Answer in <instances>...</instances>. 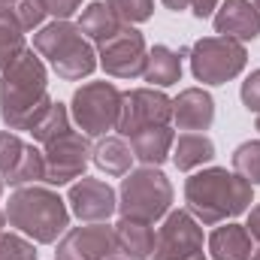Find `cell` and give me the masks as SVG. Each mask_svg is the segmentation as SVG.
I'll use <instances>...</instances> for the list:
<instances>
[{
    "instance_id": "obj_1",
    "label": "cell",
    "mask_w": 260,
    "mask_h": 260,
    "mask_svg": "<svg viewBox=\"0 0 260 260\" xmlns=\"http://www.w3.org/2000/svg\"><path fill=\"white\" fill-rule=\"evenodd\" d=\"M52 106L49 73L34 49H24L0 73V121L6 130H30Z\"/></svg>"
},
{
    "instance_id": "obj_2",
    "label": "cell",
    "mask_w": 260,
    "mask_h": 260,
    "mask_svg": "<svg viewBox=\"0 0 260 260\" xmlns=\"http://www.w3.org/2000/svg\"><path fill=\"white\" fill-rule=\"evenodd\" d=\"M188 212L200 224L215 227L245 215L254 203V185L227 167H209L185 182Z\"/></svg>"
},
{
    "instance_id": "obj_3",
    "label": "cell",
    "mask_w": 260,
    "mask_h": 260,
    "mask_svg": "<svg viewBox=\"0 0 260 260\" xmlns=\"http://www.w3.org/2000/svg\"><path fill=\"white\" fill-rule=\"evenodd\" d=\"M6 221L30 242L52 245L70 230V209L58 191L43 185H24L9 194Z\"/></svg>"
},
{
    "instance_id": "obj_4",
    "label": "cell",
    "mask_w": 260,
    "mask_h": 260,
    "mask_svg": "<svg viewBox=\"0 0 260 260\" xmlns=\"http://www.w3.org/2000/svg\"><path fill=\"white\" fill-rule=\"evenodd\" d=\"M34 52L40 58H46L49 67L58 73V79H64V82H82L100 67L91 40L73 21L43 24L34 34Z\"/></svg>"
},
{
    "instance_id": "obj_5",
    "label": "cell",
    "mask_w": 260,
    "mask_h": 260,
    "mask_svg": "<svg viewBox=\"0 0 260 260\" xmlns=\"http://www.w3.org/2000/svg\"><path fill=\"white\" fill-rule=\"evenodd\" d=\"M173 206V185L157 167L130 170L118 188V215L136 221H160Z\"/></svg>"
},
{
    "instance_id": "obj_6",
    "label": "cell",
    "mask_w": 260,
    "mask_h": 260,
    "mask_svg": "<svg viewBox=\"0 0 260 260\" xmlns=\"http://www.w3.org/2000/svg\"><path fill=\"white\" fill-rule=\"evenodd\" d=\"M70 115L85 136H109L121 118V91L112 82H85L70 100Z\"/></svg>"
},
{
    "instance_id": "obj_7",
    "label": "cell",
    "mask_w": 260,
    "mask_h": 260,
    "mask_svg": "<svg viewBox=\"0 0 260 260\" xmlns=\"http://www.w3.org/2000/svg\"><path fill=\"white\" fill-rule=\"evenodd\" d=\"M248 64L245 43L230 37H203L191 46V73L203 85H224Z\"/></svg>"
},
{
    "instance_id": "obj_8",
    "label": "cell",
    "mask_w": 260,
    "mask_h": 260,
    "mask_svg": "<svg viewBox=\"0 0 260 260\" xmlns=\"http://www.w3.org/2000/svg\"><path fill=\"white\" fill-rule=\"evenodd\" d=\"M203 227L188 209H170L154 242L151 260H209L203 251Z\"/></svg>"
},
{
    "instance_id": "obj_9",
    "label": "cell",
    "mask_w": 260,
    "mask_h": 260,
    "mask_svg": "<svg viewBox=\"0 0 260 260\" xmlns=\"http://www.w3.org/2000/svg\"><path fill=\"white\" fill-rule=\"evenodd\" d=\"M91 136H85L82 130H67L58 139L46 142L43 145V154H46V182L61 188V185H70L76 179L85 176L88 164H91Z\"/></svg>"
},
{
    "instance_id": "obj_10",
    "label": "cell",
    "mask_w": 260,
    "mask_h": 260,
    "mask_svg": "<svg viewBox=\"0 0 260 260\" xmlns=\"http://www.w3.org/2000/svg\"><path fill=\"white\" fill-rule=\"evenodd\" d=\"M0 176L12 188L46 182V154L12 130H0Z\"/></svg>"
},
{
    "instance_id": "obj_11",
    "label": "cell",
    "mask_w": 260,
    "mask_h": 260,
    "mask_svg": "<svg viewBox=\"0 0 260 260\" xmlns=\"http://www.w3.org/2000/svg\"><path fill=\"white\" fill-rule=\"evenodd\" d=\"M173 118V100L160 88H133L121 94V118H118V133L133 136L145 127L170 124Z\"/></svg>"
},
{
    "instance_id": "obj_12",
    "label": "cell",
    "mask_w": 260,
    "mask_h": 260,
    "mask_svg": "<svg viewBox=\"0 0 260 260\" xmlns=\"http://www.w3.org/2000/svg\"><path fill=\"white\" fill-rule=\"evenodd\" d=\"M145 55H148L145 37L133 24H124L112 40L97 46V61L106 70V76H112V79H136V76H142Z\"/></svg>"
},
{
    "instance_id": "obj_13",
    "label": "cell",
    "mask_w": 260,
    "mask_h": 260,
    "mask_svg": "<svg viewBox=\"0 0 260 260\" xmlns=\"http://www.w3.org/2000/svg\"><path fill=\"white\" fill-rule=\"evenodd\" d=\"M70 212L85 221V224H106L115 212H118V194L109 182L103 179H91V176H82L79 182L70 185Z\"/></svg>"
},
{
    "instance_id": "obj_14",
    "label": "cell",
    "mask_w": 260,
    "mask_h": 260,
    "mask_svg": "<svg viewBox=\"0 0 260 260\" xmlns=\"http://www.w3.org/2000/svg\"><path fill=\"white\" fill-rule=\"evenodd\" d=\"M118 254L115 242V227L109 224H85V227H70L58 239V260H109Z\"/></svg>"
},
{
    "instance_id": "obj_15",
    "label": "cell",
    "mask_w": 260,
    "mask_h": 260,
    "mask_svg": "<svg viewBox=\"0 0 260 260\" xmlns=\"http://www.w3.org/2000/svg\"><path fill=\"white\" fill-rule=\"evenodd\" d=\"M215 34L239 43H251L260 37V12L251 0H224L215 9Z\"/></svg>"
},
{
    "instance_id": "obj_16",
    "label": "cell",
    "mask_w": 260,
    "mask_h": 260,
    "mask_svg": "<svg viewBox=\"0 0 260 260\" xmlns=\"http://www.w3.org/2000/svg\"><path fill=\"white\" fill-rule=\"evenodd\" d=\"M173 121L179 124V130H188V133L209 130L212 121H215V100H212V94L203 91V88L179 91V97L173 100Z\"/></svg>"
},
{
    "instance_id": "obj_17",
    "label": "cell",
    "mask_w": 260,
    "mask_h": 260,
    "mask_svg": "<svg viewBox=\"0 0 260 260\" xmlns=\"http://www.w3.org/2000/svg\"><path fill=\"white\" fill-rule=\"evenodd\" d=\"M206 245L212 260H251V251H254L245 224H236V221H224L221 227H215Z\"/></svg>"
},
{
    "instance_id": "obj_18",
    "label": "cell",
    "mask_w": 260,
    "mask_h": 260,
    "mask_svg": "<svg viewBox=\"0 0 260 260\" xmlns=\"http://www.w3.org/2000/svg\"><path fill=\"white\" fill-rule=\"evenodd\" d=\"M115 242L121 257L127 260H151L154 254V242L157 233L148 221H136V218H118L115 224Z\"/></svg>"
},
{
    "instance_id": "obj_19",
    "label": "cell",
    "mask_w": 260,
    "mask_h": 260,
    "mask_svg": "<svg viewBox=\"0 0 260 260\" xmlns=\"http://www.w3.org/2000/svg\"><path fill=\"white\" fill-rule=\"evenodd\" d=\"M173 142H176V133H173L170 124L145 127V130H139V133L130 136L133 157H136L142 167H160V164L173 154Z\"/></svg>"
},
{
    "instance_id": "obj_20",
    "label": "cell",
    "mask_w": 260,
    "mask_h": 260,
    "mask_svg": "<svg viewBox=\"0 0 260 260\" xmlns=\"http://www.w3.org/2000/svg\"><path fill=\"white\" fill-rule=\"evenodd\" d=\"M91 160L97 164V170H103L106 176H112V179H124L130 173V167H133V148L127 145V139L124 136H100L97 139V145H94V151H91Z\"/></svg>"
},
{
    "instance_id": "obj_21",
    "label": "cell",
    "mask_w": 260,
    "mask_h": 260,
    "mask_svg": "<svg viewBox=\"0 0 260 260\" xmlns=\"http://www.w3.org/2000/svg\"><path fill=\"white\" fill-rule=\"evenodd\" d=\"M142 79L148 88H170L182 82V52H173L170 46H151L145 55Z\"/></svg>"
},
{
    "instance_id": "obj_22",
    "label": "cell",
    "mask_w": 260,
    "mask_h": 260,
    "mask_svg": "<svg viewBox=\"0 0 260 260\" xmlns=\"http://www.w3.org/2000/svg\"><path fill=\"white\" fill-rule=\"evenodd\" d=\"M124 27V21L106 6V0H94L82 9L79 15V30L94 43V46H103L106 40H112L118 30Z\"/></svg>"
},
{
    "instance_id": "obj_23",
    "label": "cell",
    "mask_w": 260,
    "mask_h": 260,
    "mask_svg": "<svg viewBox=\"0 0 260 260\" xmlns=\"http://www.w3.org/2000/svg\"><path fill=\"white\" fill-rule=\"evenodd\" d=\"M173 164L182 170V173H191L197 167L209 164L215 157V142L206 136V133H182L176 142H173Z\"/></svg>"
},
{
    "instance_id": "obj_24",
    "label": "cell",
    "mask_w": 260,
    "mask_h": 260,
    "mask_svg": "<svg viewBox=\"0 0 260 260\" xmlns=\"http://www.w3.org/2000/svg\"><path fill=\"white\" fill-rule=\"evenodd\" d=\"M24 34L27 30L18 24L15 12H0V73L27 49Z\"/></svg>"
},
{
    "instance_id": "obj_25",
    "label": "cell",
    "mask_w": 260,
    "mask_h": 260,
    "mask_svg": "<svg viewBox=\"0 0 260 260\" xmlns=\"http://www.w3.org/2000/svg\"><path fill=\"white\" fill-rule=\"evenodd\" d=\"M70 130V109H67L64 103H58V100H52V106L40 115V121L30 127V136L40 142V145H46V142H52V139H58L61 133Z\"/></svg>"
},
{
    "instance_id": "obj_26",
    "label": "cell",
    "mask_w": 260,
    "mask_h": 260,
    "mask_svg": "<svg viewBox=\"0 0 260 260\" xmlns=\"http://www.w3.org/2000/svg\"><path fill=\"white\" fill-rule=\"evenodd\" d=\"M233 173H239L251 185H260V139H248V142L236 145V151H233Z\"/></svg>"
},
{
    "instance_id": "obj_27",
    "label": "cell",
    "mask_w": 260,
    "mask_h": 260,
    "mask_svg": "<svg viewBox=\"0 0 260 260\" xmlns=\"http://www.w3.org/2000/svg\"><path fill=\"white\" fill-rule=\"evenodd\" d=\"M37 242L15 233H0V260H37Z\"/></svg>"
},
{
    "instance_id": "obj_28",
    "label": "cell",
    "mask_w": 260,
    "mask_h": 260,
    "mask_svg": "<svg viewBox=\"0 0 260 260\" xmlns=\"http://www.w3.org/2000/svg\"><path fill=\"white\" fill-rule=\"evenodd\" d=\"M106 6H109L124 24L148 21L151 12H154V0H106Z\"/></svg>"
},
{
    "instance_id": "obj_29",
    "label": "cell",
    "mask_w": 260,
    "mask_h": 260,
    "mask_svg": "<svg viewBox=\"0 0 260 260\" xmlns=\"http://www.w3.org/2000/svg\"><path fill=\"white\" fill-rule=\"evenodd\" d=\"M12 12H15L18 24H21L24 30H40L43 21H46V9H43L40 0H18Z\"/></svg>"
},
{
    "instance_id": "obj_30",
    "label": "cell",
    "mask_w": 260,
    "mask_h": 260,
    "mask_svg": "<svg viewBox=\"0 0 260 260\" xmlns=\"http://www.w3.org/2000/svg\"><path fill=\"white\" fill-rule=\"evenodd\" d=\"M242 103L248 112H260V70H251L242 82V91H239Z\"/></svg>"
},
{
    "instance_id": "obj_31",
    "label": "cell",
    "mask_w": 260,
    "mask_h": 260,
    "mask_svg": "<svg viewBox=\"0 0 260 260\" xmlns=\"http://www.w3.org/2000/svg\"><path fill=\"white\" fill-rule=\"evenodd\" d=\"M46 15H55V21H70V15H76L82 9V0H40Z\"/></svg>"
},
{
    "instance_id": "obj_32",
    "label": "cell",
    "mask_w": 260,
    "mask_h": 260,
    "mask_svg": "<svg viewBox=\"0 0 260 260\" xmlns=\"http://www.w3.org/2000/svg\"><path fill=\"white\" fill-rule=\"evenodd\" d=\"M245 230H248V236H251V245H254L251 260H260V203L248 209V224H245Z\"/></svg>"
},
{
    "instance_id": "obj_33",
    "label": "cell",
    "mask_w": 260,
    "mask_h": 260,
    "mask_svg": "<svg viewBox=\"0 0 260 260\" xmlns=\"http://www.w3.org/2000/svg\"><path fill=\"white\" fill-rule=\"evenodd\" d=\"M218 3L221 0H191V12H194L197 18H209V15H215Z\"/></svg>"
},
{
    "instance_id": "obj_34",
    "label": "cell",
    "mask_w": 260,
    "mask_h": 260,
    "mask_svg": "<svg viewBox=\"0 0 260 260\" xmlns=\"http://www.w3.org/2000/svg\"><path fill=\"white\" fill-rule=\"evenodd\" d=\"M164 6H167L170 12H185V9L191 6V0H164Z\"/></svg>"
},
{
    "instance_id": "obj_35",
    "label": "cell",
    "mask_w": 260,
    "mask_h": 260,
    "mask_svg": "<svg viewBox=\"0 0 260 260\" xmlns=\"http://www.w3.org/2000/svg\"><path fill=\"white\" fill-rule=\"evenodd\" d=\"M18 0H0V12H12Z\"/></svg>"
},
{
    "instance_id": "obj_36",
    "label": "cell",
    "mask_w": 260,
    "mask_h": 260,
    "mask_svg": "<svg viewBox=\"0 0 260 260\" xmlns=\"http://www.w3.org/2000/svg\"><path fill=\"white\" fill-rule=\"evenodd\" d=\"M3 224H6V215L0 212V233H3Z\"/></svg>"
},
{
    "instance_id": "obj_37",
    "label": "cell",
    "mask_w": 260,
    "mask_h": 260,
    "mask_svg": "<svg viewBox=\"0 0 260 260\" xmlns=\"http://www.w3.org/2000/svg\"><path fill=\"white\" fill-rule=\"evenodd\" d=\"M3 185H6V182H3V176H0V197H3Z\"/></svg>"
},
{
    "instance_id": "obj_38",
    "label": "cell",
    "mask_w": 260,
    "mask_h": 260,
    "mask_svg": "<svg viewBox=\"0 0 260 260\" xmlns=\"http://www.w3.org/2000/svg\"><path fill=\"white\" fill-rule=\"evenodd\" d=\"M251 3H254V9H257V12H260V0H251Z\"/></svg>"
},
{
    "instance_id": "obj_39",
    "label": "cell",
    "mask_w": 260,
    "mask_h": 260,
    "mask_svg": "<svg viewBox=\"0 0 260 260\" xmlns=\"http://www.w3.org/2000/svg\"><path fill=\"white\" fill-rule=\"evenodd\" d=\"M109 260H127V257H118V254H112V257H109Z\"/></svg>"
},
{
    "instance_id": "obj_40",
    "label": "cell",
    "mask_w": 260,
    "mask_h": 260,
    "mask_svg": "<svg viewBox=\"0 0 260 260\" xmlns=\"http://www.w3.org/2000/svg\"><path fill=\"white\" fill-rule=\"evenodd\" d=\"M254 127H257V130H260V112H257V121H254Z\"/></svg>"
}]
</instances>
